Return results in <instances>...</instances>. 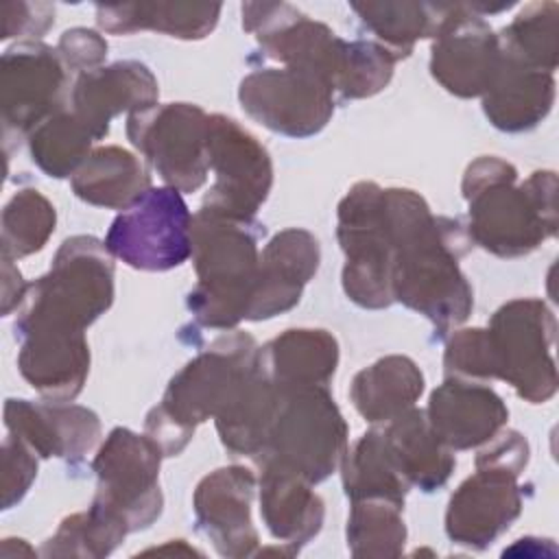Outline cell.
Wrapping results in <instances>:
<instances>
[{
  "instance_id": "cell-22",
  "label": "cell",
  "mask_w": 559,
  "mask_h": 559,
  "mask_svg": "<svg viewBox=\"0 0 559 559\" xmlns=\"http://www.w3.org/2000/svg\"><path fill=\"white\" fill-rule=\"evenodd\" d=\"M157 81L144 63L118 61L83 72L72 90L74 114L96 140L105 138L114 116L157 105Z\"/></svg>"
},
{
  "instance_id": "cell-26",
  "label": "cell",
  "mask_w": 559,
  "mask_h": 559,
  "mask_svg": "<svg viewBox=\"0 0 559 559\" xmlns=\"http://www.w3.org/2000/svg\"><path fill=\"white\" fill-rule=\"evenodd\" d=\"M552 100L555 79L550 72L533 70L502 57L493 83L483 94V109L493 127L524 131L546 118Z\"/></svg>"
},
{
  "instance_id": "cell-4",
  "label": "cell",
  "mask_w": 559,
  "mask_h": 559,
  "mask_svg": "<svg viewBox=\"0 0 559 559\" xmlns=\"http://www.w3.org/2000/svg\"><path fill=\"white\" fill-rule=\"evenodd\" d=\"M255 365L258 347L242 332L216 338L190 360L170 380L162 404L146 415V435L159 445L162 454H179L192 439L194 426L216 417Z\"/></svg>"
},
{
  "instance_id": "cell-8",
  "label": "cell",
  "mask_w": 559,
  "mask_h": 559,
  "mask_svg": "<svg viewBox=\"0 0 559 559\" xmlns=\"http://www.w3.org/2000/svg\"><path fill=\"white\" fill-rule=\"evenodd\" d=\"M162 456L148 435L111 430L94 459L98 489L92 507L111 515L127 533L148 526L162 511L157 485Z\"/></svg>"
},
{
  "instance_id": "cell-3",
  "label": "cell",
  "mask_w": 559,
  "mask_h": 559,
  "mask_svg": "<svg viewBox=\"0 0 559 559\" xmlns=\"http://www.w3.org/2000/svg\"><path fill=\"white\" fill-rule=\"evenodd\" d=\"M253 221L227 218L207 210L192 216V258L197 286L188 295L194 319L207 328H234L247 317L258 275V236Z\"/></svg>"
},
{
  "instance_id": "cell-9",
  "label": "cell",
  "mask_w": 559,
  "mask_h": 559,
  "mask_svg": "<svg viewBox=\"0 0 559 559\" xmlns=\"http://www.w3.org/2000/svg\"><path fill=\"white\" fill-rule=\"evenodd\" d=\"M555 317L539 299H513L496 310L489 341L496 378L507 380L531 404L550 400L557 391V369L550 356Z\"/></svg>"
},
{
  "instance_id": "cell-14",
  "label": "cell",
  "mask_w": 559,
  "mask_h": 559,
  "mask_svg": "<svg viewBox=\"0 0 559 559\" xmlns=\"http://www.w3.org/2000/svg\"><path fill=\"white\" fill-rule=\"evenodd\" d=\"M68 74L57 50L39 41H20L2 55L0 92L4 140L22 135L61 107Z\"/></svg>"
},
{
  "instance_id": "cell-25",
  "label": "cell",
  "mask_w": 559,
  "mask_h": 559,
  "mask_svg": "<svg viewBox=\"0 0 559 559\" xmlns=\"http://www.w3.org/2000/svg\"><path fill=\"white\" fill-rule=\"evenodd\" d=\"M260 513L273 537L293 544H306L319 533L323 522V502L310 489V483L275 463H260Z\"/></svg>"
},
{
  "instance_id": "cell-31",
  "label": "cell",
  "mask_w": 559,
  "mask_h": 559,
  "mask_svg": "<svg viewBox=\"0 0 559 559\" xmlns=\"http://www.w3.org/2000/svg\"><path fill=\"white\" fill-rule=\"evenodd\" d=\"M352 9L395 59L406 57L417 39L435 37L452 13L448 2H352Z\"/></svg>"
},
{
  "instance_id": "cell-15",
  "label": "cell",
  "mask_w": 559,
  "mask_h": 559,
  "mask_svg": "<svg viewBox=\"0 0 559 559\" xmlns=\"http://www.w3.org/2000/svg\"><path fill=\"white\" fill-rule=\"evenodd\" d=\"M500 63L502 52L491 26L472 4L454 2L448 22L432 37V76L450 94L474 98L489 90Z\"/></svg>"
},
{
  "instance_id": "cell-29",
  "label": "cell",
  "mask_w": 559,
  "mask_h": 559,
  "mask_svg": "<svg viewBox=\"0 0 559 559\" xmlns=\"http://www.w3.org/2000/svg\"><path fill=\"white\" fill-rule=\"evenodd\" d=\"M72 190L85 203L127 210L151 190V179L133 153L120 146H103L92 151L72 175Z\"/></svg>"
},
{
  "instance_id": "cell-5",
  "label": "cell",
  "mask_w": 559,
  "mask_h": 559,
  "mask_svg": "<svg viewBox=\"0 0 559 559\" xmlns=\"http://www.w3.org/2000/svg\"><path fill=\"white\" fill-rule=\"evenodd\" d=\"M111 253L92 236L68 238L55 255L50 271L26 293L15 321L22 325H59L85 330L114 299Z\"/></svg>"
},
{
  "instance_id": "cell-20",
  "label": "cell",
  "mask_w": 559,
  "mask_h": 559,
  "mask_svg": "<svg viewBox=\"0 0 559 559\" xmlns=\"http://www.w3.org/2000/svg\"><path fill=\"white\" fill-rule=\"evenodd\" d=\"M4 424L39 456L81 459L100 437L96 413L76 404L7 400Z\"/></svg>"
},
{
  "instance_id": "cell-36",
  "label": "cell",
  "mask_w": 559,
  "mask_h": 559,
  "mask_svg": "<svg viewBox=\"0 0 559 559\" xmlns=\"http://www.w3.org/2000/svg\"><path fill=\"white\" fill-rule=\"evenodd\" d=\"M402 504L389 500H356L347 520V544L354 555H400L406 528L400 518Z\"/></svg>"
},
{
  "instance_id": "cell-2",
  "label": "cell",
  "mask_w": 559,
  "mask_h": 559,
  "mask_svg": "<svg viewBox=\"0 0 559 559\" xmlns=\"http://www.w3.org/2000/svg\"><path fill=\"white\" fill-rule=\"evenodd\" d=\"M515 177L518 170L498 157H478L463 177L469 238L500 258L526 255L557 231L555 173H533L522 186Z\"/></svg>"
},
{
  "instance_id": "cell-18",
  "label": "cell",
  "mask_w": 559,
  "mask_h": 559,
  "mask_svg": "<svg viewBox=\"0 0 559 559\" xmlns=\"http://www.w3.org/2000/svg\"><path fill=\"white\" fill-rule=\"evenodd\" d=\"M319 260V242L310 231L297 227L280 231L260 253L245 319L262 321L290 310L317 273Z\"/></svg>"
},
{
  "instance_id": "cell-11",
  "label": "cell",
  "mask_w": 559,
  "mask_h": 559,
  "mask_svg": "<svg viewBox=\"0 0 559 559\" xmlns=\"http://www.w3.org/2000/svg\"><path fill=\"white\" fill-rule=\"evenodd\" d=\"M127 135L157 175L179 192H194L207 177V116L190 103L153 105L129 114Z\"/></svg>"
},
{
  "instance_id": "cell-27",
  "label": "cell",
  "mask_w": 559,
  "mask_h": 559,
  "mask_svg": "<svg viewBox=\"0 0 559 559\" xmlns=\"http://www.w3.org/2000/svg\"><path fill=\"white\" fill-rule=\"evenodd\" d=\"M280 391L255 365L216 415L223 445L236 456H260L275 419Z\"/></svg>"
},
{
  "instance_id": "cell-41",
  "label": "cell",
  "mask_w": 559,
  "mask_h": 559,
  "mask_svg": "<svg viewBox=\"0 0 559 559\" xmlns=\"http://www.w3.org/2000/svg\"><path fill=\"white\" fill-rule=\"evenodd\" d=\"M57 52L66 68L74 72H90L107 57V41L96 31L72 28L61 35Z\"/></svg>"
},
{
  "instance_id": "cell-34",
  "label": "cell",
  "mask_w": 559,
  "mask_h": 559,
  "mask_svg": "<svg viewBox=\"0 0 559 559\" xmlns=\"http://www.w3.org/2000/svg\"><path fill=\"white\" fill-rule=\"evenodd\" d=\"M96 138L74 111H55L31 133V159L48 177H68L90 157V146Z\"/></svg>"
},
{
  "instance_id": "cell-7",
  "label": "cell",
  "mask_w": 559,
  "mask_h": 559,
  "mask_svg": "<svg viewBox=\"0 0 559 559\" xmlns=\"http://www.w3.org/2000/svg\"><path fill=\"white\" fill-rule=\"evenodd\" d=\"M382 188L356 183L338 205V240L345 253L343 288L362 308H386L393 297V245Z\"/></svg>"
},
{
  "instance_id": "cell-33",
  "label": "cell",
  "mask_w": 559,
  "mask_h": 559,
  "mask_svg": "<svg viewBox=\"0 0 559 559\" xmlns=\"http://www.w3.org/2000/svg\"><path fill=\"white\" fill-rule=\"evenodd\" d=\"M557 11L555 2L524 7L498 35L502 57L552 74L557 66Z\"/></svg>"
},
{
  "instance_id": "cell-21",
  "label": "cell",
  "mask_w": 559,
  "mask_h": 559,
  "mask_svg": "<svg viewBox=\"0 0 559 559\" xmlns=\"http://www.w3.org/2000/svg\"><path fill=\"white\" fill-rule=\"evenodd\" d=\"M426 417L441 443L450 450H467L496 437L507 424L509 411L489 386L448 378L432 391Z\"/></svg>"
},
{
  "instance_id": "cell-23",
  "label": "cell",
  "mask_w": 559,
  "mask_h": 559,
  "mask_svg": "<svg viewBox=\"0 0 559 559\" xmlns=\"http://www.w3.org/2000/svg\"><path fill=\"white\" fill-rule=\"evenodd\" d=\"M336 362L338 345L325 330H286L258 349V367L277 391L325 386Z\"/></svg>"
},
{
  "instance_id": "cell-35",
  "label": "cell",
  "mask_w": 559,
  "mask_h": 559,
  "mask_svg": "<svg viewBox=\"0 0 559 559\" xmlns=\"http://www.w3.org/2000/svg\"><path fill=\"white\" fill-rule=\"evenodd\" d=\"M52 203L33 188L11 197L2 212V258H24L39 251L55 231Z\"/></svg>"
},
{
  "instance_id": "cell-30",
  "label": "cell",
  "mask_w": 559,
  "mask_h": 559,
  "mask_svg": "<svg viewBox=\"0 0 559 559\" xmlns=\"http://www.w3.org/2000/svg\"><path fill=\"white\" fill-rule=\"evenodd\" d=\"M421 391L424 376L419 367L406 356H386L356 373L349 397L367 421L386 424L413 408Z\"/></svg>"
},
{
  "instance_id": "cell-13",
  "label": "cell",
  "mask_w": 559,
  "mask_h": 559,
  "mask_svg": "<svg viewBox=\"0 0 559 559\" xmlns=\"http://www.w3.org/2000/svg\"><path fill=\"white\" fill-rule=\"evenodd\" d=\"M238 98L253 120L288 138L319 133L334 111V90L321 76L297 68L247 74Z\"/></svg>"
},
{
  "instance_id": "cell-16",
  "label": "cell",
  "mask_w": 559,
  "mask_h": 559,
  "mask_svg": "<svg viewBox=\"0 0 559 559\" xmlns=\"http://www.w3.org/2000/svg\"><path fill=\"white\" fill-rule=\"evenodd\" d=\"M476 467L478 472L450 498L445 531L459 544L483 548L520 515L522 498L515 483L518 472L498 465Z\"/></svg>"
},
{
  "instance_id": "cell-19",
  "label": "cell",
  "mask_w": 559,
  "mask_h": 559,
  "mask_svg": "<svg viewBox=\"0 0 559 559\" xmlns=\"http://www.w3.org/2000/svg\"><path fill=\"white\" fill-rule=\"evenodd\" d=\"M255 478L247 467H221L207 474L194 491L199 528L214 542L221 555H249L258 542L251 524V498Z\"/></svg>"
},
{
  "instance_id": "cell-37",
  "label": "cell",
  "mask_w": 559,
  "mask_h": 559,
  "mask_svg": "<svg viewBox=\"0 0 559 559\" xmlns=\"http://www.w3.org/2000/svg\"><path fill=\"white\" fill-rule=\"evenodd\" d=\"M395 55L376 41H347L336 90L345 98H365L384 90L393 76Z\"/></svg>"
},
{
  "instance_id": "cell-40",
  "label": "cell",
  "mask_w": 559,
  "mask_h": 559,
  "mask_svg": "<svg viewBox=\"0 0 559 559\" xmlns=\"http://www.w3.org/2000/svg\"><path fill=\"white\" fill-rule=\"evenodd\" d=\"M2 39L9 37H41L55 22V7L48 2H4Z\"/></svg>"
},
{
  "instance_id": "cell-39",
  "label": "cell",
  "mask_w": 559,
  "mask_h": 559,
  "mask_svg": "<svg viewBox=\"0 0 559 559\" xmlns=\"http://www.w3.org/2000/svg\"><path fill=\"white\" fill-rule=\"evenodd\" d=\"M37 474L33 450L17 437L9 435L2 443V507L9 509L31 487Z\"/></svg>"
},
{
  "instance_id": "cell-12",
  "label": "cell",
  "mask_w": 559,
  "mask_h": 559,
  "mask_svg": "<svg viewBox=\"0 0 559 559\" xmlns=\"http://www.w3.org/2000/svg\"><path fill=\"white\" fill-rule=\"evenodd\" d=\"M205 146L207 164L214 170V186L205 194L201 210L253 221L273 183L266 148L236 120L221 114L207 116Z\"/></svg>"
},
{
  "instance_id": "cell-10",
  "label": "cell",
  "mask_w": 559,
  "mask_h": 559,
  "mask_svg": "<svg viewBox=\"0 0 559 559\" xmlns=\"http://www.w3.org/2000/svg\"><path fill=\"white\" fill-rule=\"evenodd\" d=\"M107 251L140 271H168L192 253V216L175 188H151L111 223Z\"/></svg>"
},
{
  "instance_id": "cell-17",
  "label": "cell",
  "mask_w": 559,
  "mask_h": 559,
  "mask_svg": "<svg viewBox=\"0 0 559 559\" xmlns=\"http://www.w3.org/2000/svg\"><path fill=\"white\" fill-rule=\"evenodd\" d=\"M15 332L22 338L17 367L24 380L52 402L74 400L90 371V347L83 330L28 325Z\"/></svg>"
},
{
  "instance_id": "cell-28",
  "label": "cell",
  "mask_w": 559,
  "mask_h": 559,
  "mask_svg": "<svg viewBox=\"0 0 559 559\" xmlns=\"http://www.w3.org/2000/svg\"><path fill=\"white\" fill-rule=\"evenodd\" d=\"M221 15V4L210 2H127L98 4V26L111 35L159 31L179 39L207 37Z\"/></svg>"
},
{
  "instance_id": "cell-32",
  "label": "cell",
  "mask_w": 559,
  "mask_h": 559,
  "mask_svg": "<svg viewBox=\"0 0 559 559\" xmlns=\"http://www.w3.org/2000/svg\"><path fill=\"white\" fill-rule=\"evenodd\" d=\"M345 493L356 500H389L404 504L408 483L393 465L380 430H369L343 456Z\"/></svg>"
},
{
  "instance_id": "cell-24",
  "label": "cell",
  "mask_w": 559,
  "mask_h": 559,
  "mask_svg": "<svg viewBox=\"0 0 559 559\" xmlns=\"http://www.w3.org/2000/svg\"><path fill=\"white\" fill-rule=\"evenodd\" d=\"M380 432L393 465L408 485L432 491L450 478L456 461L452 450L432 432L426 411L408 408L386 421Z\"/></svg>"
},
{
  "instance_id": "cell-6",
  "label": "cell",
  "mask_w": 559,
  "mask_h": 559,
  "mask_svg": "<svg viewBox=\"0 0 559 559\" xmlns=\"http://www.w3.org/2000/svg\"><path fill=\"white\" fill-rule=\"evenodd\" d=\"M347 452V424L325 386L280 391L260 463H275L310 485L325 480Z\"/></svg>"
},
{
  "instance_id": "cell-1",
  "label": "cell",
  "mask_w": 559,
  "mask_h": 559,
  "mask_svg": "<svg viewBox=\"0 0 559 559\" xmlns=\"http://www.w3.org/2000/svg\"><path fill=\"white\" fill-rule=\"evenodd\" d=\"M393 245V297L428 317L443 334L463 323L474 306L459 258L472 238L454 218H437L426 201L406 188L382 192Z\"/></svg>"
},
{
  "instance_id": "cell-38",
  "label": "cell",
  "mask_w": 559,
  "mask_h": 559,
  "mask_svg": "<svg viewBox=\"0 0 559 559\" xmlns=\"http://www.w3.org/2000/svg\"><path fill=\"white\" fill-rule=\"evenodd\" d=\"M445 373L461 380H491L496 378V358L487 330H459L445 347Z\"/></svg>"
}]
</instances>
